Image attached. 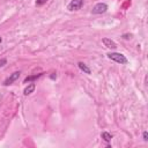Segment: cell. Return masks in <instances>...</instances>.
<instances>
[{"mask_svg":"<svg viewBox=\"0 0 148 148\" xmlns=\"http://www.w3.org/2000/svg\"><path fill=\"white\" fill-rule=\"evenodd\" d=\"M142 138H143V141H148V133H147V131H145L143 133H142Z\"/></svg>","mask_w":148,"mask_h":148,"instance_id":"7c38bea8","label":"cell"},{"mask_svg":"<svg viewBox=\"0 0 148 148\" xmlns=\"http://www.w3.org/2000/svg\"><path fill=\"white\" fill-rule=\"evenodd\" d=\"M123 38H125V39H130V38H132V35L130 34V35H123Z\"/></svg>","mask_w":148,"mask_h":148,"instance_id":"5bb4252c","label":"cell"},{"mask_svg":"<svg viewBox=\"0 0 148 148\" xmlns=\"http://www.w3.org/2000/svg\"><path fill=\"white\" fill-rule=\"evenodd\" d=\"M44 73H39V74H35V75H30V77H27L24 80H23V82L24 84H28V82H31V81H34V80H36V79H39L42 75H43Z\"/></svg>","mask_w":148,"mask_h":148,"instance_id":"ba28073f","label":"cell"},{"mask_svg":"<svg viewBox=\"0 0 148 148\" xmlns=\"http://www.w3.org/2000/svg\"><path fill=\"white\" fill-rule=\"evenodd\" d=\"M102 43L104 44V46H107L109 49H116L117 48L116 42H113L111 38H102Z\"/></svg>","mask_w":148,"mask_h":148,"instance_id":"5b68a950","label":"cell"},{"mask_svg":"<svg viewBox=\"0 0 148 148\" xmlns=\"http://www.w3.org/2000/svg\"><path fill=\"white\" fill-rule=\"evenodd\" d=\"M20 74H21V72L20 71H18V72H14V73H12L11 75L4 81V85L5 86H10V85H12L13 82H15L19 78H20Z\"/></svg>","mask_w":148,"mask_h":148,"instance_id":"277c9868","label":"cell"},{"mask_svg":"<svg viewBox=\"0 0 148 148\" xmlns=\"http://www.w3.org/2000/svg\"><path fill=\"white\" fill-rule=\"evenodd\" d=\"M35 88H36V85H35V84H29V85H28V87H26V88H24V90H23V95H24V96L30 95L31 93H34Z\"/></svg>","mask_w":148,"mask_h":148,"instance_id":"8992f818","label":"cell"},{"mask_svg":"<svg viewBox=\"0 0 148 148\" xmlns=\"http://www.w3.org/2000/svg\"><path fill=\"white\" fill-rule=\"evenodd\" d=\"M101 138H102L105 142H110L113 136H112V134H110L109 132H102V133H101Z\"/></svg>","mask_w":148,"mask_h":148,"instance_id":"9c48e42d","label":"cell"},{"mask_svg":"<svg viewBox=\"0 0 148 148\" xmlns=\"http://www.w3.org/2000/svg\"><path fill=\"white\" fill-rule=\"evenodd\" d=\"M78 66H79V68L84 72V73H86V74H90L92 73V69L85 64V62H82V61H79L78 62Z\"/></svg>","mask_w":148,"mask_h":148,"instance_id":"52a82bcc","label":"cell"},{"mask_svg":"<svg viewBox=\"0 0 148 148\" xmlns=\"http://www.w3.org/2000/svg\"><path fill=\"white\" fill-rule=\"evenodd\" d=\"M50 79L51 80H56L57 79V73H52L51 75H50Z\"/></svg>","mask_w":148,"mask_h":148,"instance_id":"4fadbf2b","label":"cell"},{"mask_svg":"<svg viewBox=\"0 0 148 148\" xmlns=\"http://www.w3.org/2000/svg\"><path fill=\"white\" fill-rule=\"evenodd\" d=\"M107 56H108L109 59H111V60H113V61H116V62H118L120 65H126L127 61H128L127 58L124 54L118 53V52H109Z\"/></svg>","mask_w":148,"mask_h":148,"instance_id":"6da1fadb","label":"cell"},{"mask_svg":"<svg viewBox=\"0 0 148 148\" xmlns=\"http://www.w3.org/2000/svg\"><path fill=\"white\" fill-rule=\"evenodd\" d=\"M46 1H48V0H36V6H42V5H44Z\"/></svg>","mask_w":148,"mask_h":148,"instance_id":"30bf717a","label":"cell"},{"mask_svg":"<svg viewBox=\"0 0 148 148\" xmlns=\"http://www.w3.org/2000/svg\"><path fill=\"white\" fill-rule=\"evenodd\" d=\"M84 6V0H72V1L67 5V10L71 12L80 11Z\"/></svg>","mask_w":148,"mask_h":148,"instance_id":"7a4b0ae2","label":"cell"},{"mask_svg":"<svg viewBox=\"0 0 148 148\" xmlns=\"http://www.w3.org/2000/svg\"><path fill=\"white\" fill-rule=\"evenodd\" d=\"M1 42H3V38H1V37H0V43H1Z\"/></svg>","mask_w":148,"mask_h":148,"instance_id":"9a60e30c","label":"cell"},{"mask_svg":"<svg viewBox=\"0 0 148 148\" xmlns=\"http://www.w3.org/2000/svg\"><path fill=\"white\" fill-rule=\"evenodd\" d=\"M107 11H108V5L104 4V3H98V4H96V5L93 7L92 13H93V14H103V13H105Z\"/></svg>","mask_w":148,"mask_h":148,"instance_id":"3957f363","label":"cell"},{"mask_svg":"<svg viewBox=\"0 0 148 148\" xmlns=\"http://www.w3.org/2000/svg\"><path fill=\"white\" fill-rule=\"evenodd\" d=\"M6 64H7V59H5V58L4 59H0V67H4Z\"/></svg>","mask_w":148,"mask_h":148,"instance_id":"8fae6325","label":"cell"}]
</instances>
